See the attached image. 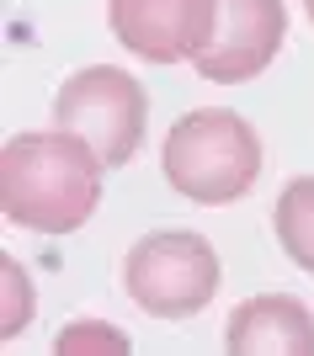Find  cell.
I'll return each instance as SVG.
<instances>
[{
    "label": "cell",
    "instance_id": "obj_1",
    "mask_svg": "<svg viewBox=\"0 0 314 356\" xmlns=\"http://www.w3.org/2000/svg\"><path fill=\"white\" fill-rule=\"evenodd\" d=\"M102 170L96 149L59 122L16 134L0 149V213L32 234H75L102 208Z\"/></svg>",
    "mask_w": 314,
    "mask_h": 356
},
{
    "label": "cell",
    "instance_id": "obj_2",
    "mask_svg": "<svg viewBox=\"0 0 314 356\" xmlns=\"http://www.w3.org/2000/svg\"><path fill=\"white\" fill-rule=\"evenodd\" d=\"M261 134L229 106H197L171 122L160 144L165 186L197 208H229L261 176Z\"/></svg>",
    "mask_w": 314,
    "mask_h": 356
},
{
    "label": "cell",
    "instance_id": "obj_3",
    "mask_svg": "<svg viewBox=\"0 0 314 356\" xmlns=\"http://www.w3.org/2000/svg\"><path fill=\"white\" fill-rule=\"evenodd\" d=\"M224 261L197 229H155L123 255V293L150 319H197L219 298Z\"/></svg>",
    "mask_w": 314,
    "mask_h": 356
},
{
    "label": "cell",
    "instance_id": "obj_4",
    "mask_svg": "<svg viewBox=\"0 0 314 356\" xmlns=\"http://www.w3.org/2000/svg\"><path fill=\"white\" fill-rule=\"evenodd\" d=\"M54 122L86 138L107 170H118L144 144L150 96L139 86V74L118 70V64H86L54 90Z\"/></svg>",
    "mask_w": 314,
    "mask_h": 356
},
{
    "label": "cell",
    "instance_id": "obj_5",
    "mask_svg": "<svg viewBox=\"0 0 314 356\" xmlns=\"http://www.w3.org/2000/svg\"><path fill=\"white\" fill-rule=\"evenodd\" d=\"M288 43V6L283 0H219L213 11V38L197 54V74L213 86H245Z\"/></svg>",
    "mask_w": 314,
    "mask_h": 356
},
{
    "label": "cell",
    "instance_id": "obj_6",
    "mask_svg": "<svg viewBox=\"0 0 314 356\" xmlns=\"http://www.w3.org/2000/svg\"><path fill=\"white\" fill-rule=\"evenodd\" d=\"M213 11L219 0H107V27L134 59L181 64L208 48Z\"/></svg>",
    "mask_w": 314,
    "mask_h": 356
},
{
    "label": "cell",
    "instance_id": "obj_7",
    "mask_svg": "<svg viewBox=\"0 0 314 356\" xmlns=\"http://www.w3.org/2000/svg\"><path fill=\"white\" fill-rule=\"evenodd\" d=\"M229 356H314V314L293 293H256L224 325Z\"/></svg>",
    "mask_w": 314,
    "mask_h": 356
},
{
    "label": "cell",
    "instance_id": "obj_8",
    "mask_svg": "<svg viewBox=\"0 0 314 356\" xmlns=\"http://www.w3.org/2000/svg\"><path fill=\"white\" fill-rule=\"evenodd\" d=\"M272 229L277 245L299 271L314 277V176H293L272 202Z\"/></svg>",
    "mask_w": 314,
    "mask_h": 356
},
{
    "label": "cell",
    "instance_id": "obj_9",
    "mask_svg": "<svg viewBox=\"0 0 314 356\" xmlns=\"http://www.w3.org/2000/svg\"><path fill=\"white\" fill-rule=\"evenodd\" d=\"M32 277L22 261H11V255H0V341L11 346L22 330L32 325Z\"/></svg>",
    "mask_w": 314,
    "mask_h": 356
},
{
    "label": "cell",
    "instance_id": "obj_10",
    "mask_svg": "<svg viewBox=\"0 0 314 356\" xmlns=\"http://www.w3.org/2000/svg\"><path fill=\"white\" fill-rule=\"evenodd\" d=\"M54 351L59 356H128L134 341H128L118 325H107V319H75V325L59 330Z\"/></svg>",
    "mask_w": 314,
    "mask_h": 356
},
{
    "label": "cell",
    "instance_id": "obj_11",
    "mask_svg": "<svg viewBox=\"0 0 314 356\" xmlns=\"http://www.w3.org/2000/svg\"><path fill=\"white\" fill-rule=\"evenodd\" d=\"M304 11H309V22H314V0H304Z\"/></svg>",
    "mask_w": 314,
    "mask_h": 356
}]
</instances>
